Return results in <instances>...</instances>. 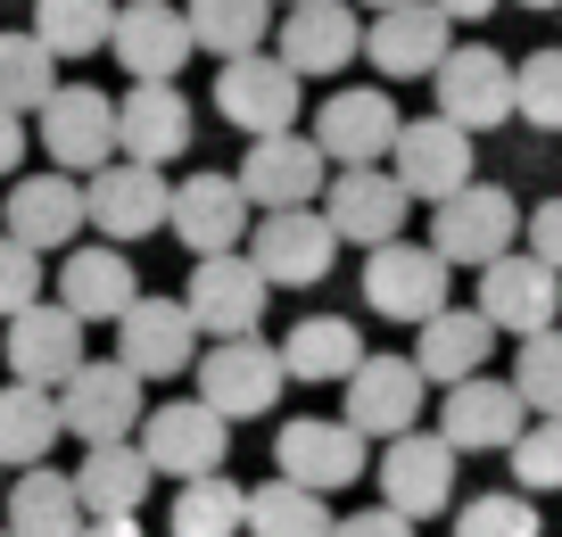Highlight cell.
<instances>
[{
    "mask_svg": "<svg viewBox=\"0 0 562 537\" xmlns=\"http://www.w3.org/2000/svg\"><path fill=\"white\" fill-rule=\"evenodd\" d=\"M339 257V232L323 208H290V215H257V240H248V265H257L273 290H306L323 281Z\"/></svg>",
    "mask_w": 562,
    "mask_h": 537,
    "instance_id": "obj_18",
    "label": "cell"
},
{
    "mask_svg": "<svg viewBox=\"0 0 562 537\" xmlns=\"http://www.w3.org/2000/svg\"><path fill=\"white\" fill-rule=\"evenodd\" d=\"M215 108H224V124H240L248 141H281V133H299L306 83L281 67L273 51H257V58H232V67L215 75Z\"/></svg>",
    "mask_w": 562,
    "mask_h": 537,
    "instance_id": "obj_6",
    "label": "cell"
},
{
    "mask_svg": "<svg viewBox=\"0 0 562 537\" xmlns=\"http://www.w3.org/2000/svg\"><path fill=\"white\" fill-rule=\"evenodd\" d=\"M25 306H42V257L0 232V323H18Z\"/></svg>",
    "mask_w": 562,
    "mask_h": 537,
    "instance_id": "obj_44",
    "label": "cell"
},
{
    "mask_svg": "<svg viewBox=\"0 0 562 537\" xmlns=\"http://www.w3.org/2000/svg\"><path fill=\"white\" fill-rule=\"evenodd\" d=\"M140 455H149V471L158 480H215L232 455V422L215 414L207 398H166L149 405V422H140Z\"/></svg>",
    "mask_w": 562,
    "mask_h": 537,
    "instance_id": "obj_1",
    "label": "cell"
},
{
    "mask_svg": "<svg viewBox=\"0 0 562 537\" xmlns=\"http://www.w3.org/2000/svg\"><path fill=\"white\" fill-rule=\"evenodd\" d=\"M34 149H50V174L91 182L100 166H116V100L91 83H58L50 108L34 116Z\"/></svg>",
    "mask_w": 562,
    "mask_h": 537,
    "instance_id": "obj_2",
    "label": "cell"
},
{
    "mask_svg": "<svg viewBox=\"0 0 562 537\" xmlns=\"http://www.w3.org/2000/svg\"><path fill=\"white\" fill-rule=\"evenodd\" d=\"M389 174L405 182V199L414 208H447L456 191H472V133H456L447 116H414L397 133V149H389Z\"/></svg>",
    "mask_w": 562,
    "mask_h": 537,
    "instance_id": "obj_8",
    "label": "cell"
},
{
    "mask_svg": "<svg viewBox=\"0 0 562 537\" xmlns=\"http://www.w3.org/2000/svg\"><path fill=\"white\" fill-rule=\"evenodd\" d=\"M496 356V323L480 306H447V314H430L422 323V339H414V365H422V381H439V389H463V381H480V365Z\"/></svg>",
    "mask_w": 562,
    "mask_h": 537,
    "instance_id": "obj_30",
    "label": "cell"
},
{
    "mask_svg": "<svg viewBox=\"0 0 562 537\" xmlns=\"http://www.w3.org/2000/svg\"><path fill=\"white\" fill-rule=\"evenodd\" d=\"M323 215H331L339 240H356V248L372 257V248L405 240V215H414V199H405V182H397L389 166H356V174H331Z\"/></svg>",
    "mask_w": 562,
    "mask_h": 537,
    "instance_id": "obj_20",
    "label": "cell"
},
{
    "mask_svg": "<svg viewBox=\"0 0 562 537\" xmlns=\"http://www.w3.org/2000/svg\"><path fill=\"white\" fill-rule=\"evenodd\" d=\"M339 513L331 496H315V488H290V480H265L257 496H248V537H331Z\"/></svg>",
    "mask_w": 562,
    "mask_h": 537,
    "instance_id": "obj_38",
    "label": "cell"
},
{
    "mask_svg": "<svg viewBox=\"0 0 562 537\" xmlns=\"http://www.w3.org/2000/svg\"><path fill=\"white\" fill-rule=\"evenodd\" d=\"M430 91H439V116L456 124V133H496V124L513 116V58L496 51V42H463V51H447V67L430 75Z\"/></svg>",
    "mask_w": 562,
    "mask_h": 537,
    "instance_id": "obj_12",
    "label": "cell"
},
{
    "mask_svg": "<svg viewBox=\"0 0 562 537\" xmlns=\"http://www.w3.org/2000/svg\"><path fill=\"white\" fill-rule=\"evenodd\" d=\"M356 9H372V18H389V9H405V0H356Z\"/></svg>",
    "mask_w": 562,
    "mask_h": 537,
    "instance_id": "obj_50",
    "label": "cell"
},
{
    "mask_svg": "<svg viewBox=\"0 0 562 537\" xmlns=\"http://www.w3.org/2000/svg\"><path fill=\"white\" fill-rule=\"evenodd\" d=\"M529 257H538V265H554V273H562V199L529 208Z\"/></svg>",
    "mask_w": 562,
    "mask_h": 537,
    "instance_id": "obj_45",
    "label": "cell"
},
{
    "mask_svg": "<svg viewBox=\"0 0 562 537\" xmlns=\"http://www.w3.org/2000/svg\"><path fill=\"white\" fill-rule=\"evenodd\" d=\"M166 537H248V488L240 480H191L175 488V513H166Z\"/></svg>",
    "mask_w": 562,
    "mask_h": 537,
    "instance_id": "obj_37",
    "label": "cell"
},
{
    "mask_svg": "<svg viewBox=\"0 0 562 537\" xmlns=\"http://www.w3.org/2000/svg\"><path fill=\"white\" fill-rule=\"evenodd\" d=\"M58 306L75 314V323H124V314L140 306V273L124 265V248H75L67 265H58Z\"/></svg>",
    "mask_w": 562,
    "mask_h": 537,
    "instance_id": "obj_29",
    "label": "cell"
},
{
    "mask_svg": "<svg viewBox=\"0 0 562 537\" xmlns=\"http://www.w3.org/2000/svg\"><path fill=\"white\" fill-rule=\"evenodd\" d=\"M513 389L538 422H562V331H538L513 347Z\"/></svg>",
    "mask_w": 562,
    "mask_h": 537,
    "instance_id": "obj_40",
    "label": "cell"
},
{
    "mask_svg": "<svg viewBox=\"0 0 562 537\" xmlns=\"http://www.w3.org/2000/svg\"><path fill=\"white\" fill-rule=\"evenodd\" d=\"M58 422H67L83 447H124V438L149 422V405H140V381L116 356H91V365L58 389Z\"/></svg>",
    "mask_w": 562,
    "mask_h": 537,
    "instance_id": "obj_9",
    "label": "cell"
},
{
    "mask_svg": "<svg viewBox=\"0 0 562 537\" xmlns=\"http://www.w3.org/2000/svg\"><path fill=\"white\" fill-rule=\"evenodd\" d=\"M273 34H281V51H273V58L299 75V83H306V75H339L356 51H364L356 0H299V9L273 25Z\"/></svg>",
    "mask_w": 562,
    "mask_h": 537,
    "instance_id": "obj_25",
    "label": "cell"
},
{
    "mask_svg": "<svg viewBox=\"0 0 562 537\" xmlns=\"http://www.w3.org/2000/svg\"><path fill=\"white\" fill-rule=\"evenodd\" d=\"M191 356H207V347H199V323L182 298H140L116 323V365L133 381H175V372H191Z\"/></svg>",
    "mask_w": 562,
    "mask_h": 537,
    "instance_id": "obj_19",
    "label": "cell"
},
{
    "mask_svg": "<svg viewBox=\"0 0 562 537\" xmlns=\"http://www.w3.org/2000/svg\"><path fill=\"white\" fill-rule=\"evenodd\" d=\"M58 430H67V422H58V398H50V389H25V381L0 389V471H9V463L34 471L42 455L58 447Z\"/></svg>",
    "mask_w": 562,
    "mask_h": 537,
    "instance_id": "obj_35",
    "label": "cell"
},
{
    "mask_svg": "<svg viewBox=\"0 0 562 537\" xmlns=\"http://www.w3.org/2000/svg\"><path fill=\"white\" fill-rule=\"evenodd\" d=\"M397 133H405V116H397V100H389L381 83H348V91H331V100H323V116H315V149L331 157L339 174L381 166V157L397 149Z\"/></svg>",
    "mask_w": 562,
    "mask_h": 537,
    "instance_id": "obj_13",
    "label": "cell"
},
{
    "mask_svg": "<svg viewBox=\"0 0 562 537\" xmlns=\"http://www.w3.org/2000/svg\"><path fill=\"white\" fill-rule=\"evenodd\" d=\"M529 405H521V389L513 381H463V389H447V405H439V438L456 455H513L521 447V430H529Z\"/></svg>",
    "mask_w": 562,
    "mask_h": 537,
    "instance_id": "obj_22",
    "label": "cell"
},
{
    "mask_svg": "<svg viewBox=\"0 0 562 537\" xmlns=\"http://www.w3.org/2000/svg\"><path fill=\"white\" fill-rule=\"evenodd\" d=\"M58 91V58L34 34H0V108L9 116H42Z\"/></svg>",
    "mask_w": 562,
    "mask_h": 537,
    "instance_id": "obj_39",
    "label": "cell"
},
{
    "mask_svg": "<svg viewBox=\"0 0 562 537\" xmlns=\"http://www.w3.org/2000/svg\"><path fill=\"white\" fill-rule=\"evenodd\" d=\"M447 273H456V265H447L430 240H389V248L364 257V306L422 331L430 314H447V290H456Z\"/></svg>",
    "mask_w": 562,
    "mask_h": 537,
    "instance_id": "obj_3",
    "label": "cell"
},
{
    "mask_svg": "<svg viewBox=\"0 0 562 537\" xmlns=\"http://www.w3.org/2000/svg\"><path fill=\"white\" fill-rule=\"evenodd\" d=\"M480 314L513 339H538V331H562V273L538 257H496L480 273Z\"/></svg>",
    "mask_w": 562,
    "mask_h": 537,
    "instance_id": "obj_23",
    "label": "cell"
},
{
    "mask_svg": "<svg viewBox=\"0 0 562 537\" xmlns=\"http://www.w3.org/2000/svg\"><path fill=\"white\" fill-rule=\"evenodd\" d=\"M108 51L124 58V75L133 83H175L182 67H191V18L182 9H166V0H133V9H116V42Z\"/></svg>",
    "mask_w": 562,
    "mask_h": 537,
    "instance_id": "obj_27",
    "label": "cell"
},
{
    "mask_svg": "<svg viewBox=\"0 0 562 537\" xmlns=\"http://www.w3.org/2000/svg\"><path fill=\"white\" fill-rule=\"evenodd\" d=\"M521 9H562V0H521Z\"/></svg>",
    "mask_w": 562,
    "mask_h": 537,
    "instance_id": "obj_51",
    "label": "cell"
},
{
    "mask_svg": "<svg viewBox=\"0 0 562 537\" xmlns=\"http://www.w3.org/2000/svg\"><path fill=\"white\" fill-rule=\"evenodd\" d=\"M372 488H381V504L397 521H430L456 504V447H447L439 430H405L381 447V463H372Z\"/></svg>",
    "mask_w": 562,
    "mask_h": 537,
    "instance_id": "obj_5",
    "label": "cell"
},
{
    "mask_svg": "<svg viewBox=\"0 0 562 537\" xmlns=\"http://www.w3.org/2000/svg\"><path fill=\"white\" fill-rule=\"evenodd\" d=\"M513 480H521V496H546V488H562V422H529L521 447L505 455Z\"/></svg>",
    "mask_w": 562,
    "mask_h": 537,
    "instance_id": "obj_43",
    "label": "cell"
},
{
    "mask_svg": "<svg viewBox=\"0 0 562 537\" xmlns=\"http://www.w3.org/2000/svg\"><path fill=\"white\" fill-rule=\"evenodd\" d=\"M83 537H149V529H140V521H91Z\"/></svg>",
    "mask_w": 562,
    "mask_h": 537,
    "instance_id": "obj_48",
    "label": "cell"
},
{
    "mask_svg": "<svg viewBox=\"0 0 562 537\" xmlns=\"http://www.w3.org/2000/svg\"><path fill=\"white\" fill-rule=\"evenodd\" d=\"M0 537H9V529H0Z\"/></svg>",
    "mask_w": 562,
    "mask_h": 537,
    "instance_id": "obj_54",
    "label": "cell"
},
{
    "mask_svg": "<svg viewBox=\"0 0 562 537\" xmlns=\"http://www.w3.org/2000/svg\"><path fill=\"white\" fill-rule=\"evenodd\" d=\"M83 215L108 232V248H133V240H149V232L175 215V182H166L158 166L116 157V166H100V174L83 182Z\"/></svg>",
    "mask_w": 562,
    "mask_h": 537,
    "instance_id": "obj_10",
    "label": "cell"
},
{
    "mask_svg": "<svg viewBox=\"0 0 562 537\" xmlns=\"http://www.w3.org/2000/svg\"><path fill=\"white\" fill-rule=\"evenodd\" d=\"M513 116H529L538 133H562V51H529L513 67Z\"/></svg>",
    "mask_w": 562,
    "mask_h": 537,
    "instance_id": "obj_41",
    "label": "cell"
},
{
    "mask_svg": "<svg viewBox=\"0 0 562 537\" xmlns=\"http://www.w3.org/2000/svg\"><path fill=\"white\" fill-rule=\"evenodd\" d=\"M149 455H140V438H124V447H83V463H75V496H83V521H133L140 504H149Z\"/></svg>",
    "mask_w": 562,
    "mask_h": 537,
    "instance_id": "obj_31",
    "label": "cell"
},
{
    "mask_svg": "<svg viewBox=\"0 0 562 537\" xmlns=\"http://www.w3.org/2000/svg\"><path fill=\"white\" fill-rule=\"evenodd\" d=\"M25 34L50 58H91L116 42V0H34V25Z\"/></svg>",
    "mask_w": 562,
    "mask_h": 537,
    "instance_id": "obj_36",
    "label": "cell"
},
{
    "mask_svg": "<svg viewBox=\"0 0 562 537\" xmlns=\"http://www.w3.org/2000/svg\"><path fill=\"white\" fill-rule=\"evenodd\" d=\"M439 9H447V18H488L496 0H439Z\"/></svg>",
    "mask_w": 562,
    "mask_h": 537,
    "instance_id": "obj_49",
    "label": "cell"
},
{
    "mask_svg": "<svg viewBox=\"0 0 562 537\" xmlns=\"http://www.w3.org/2000/svg\"><path fill=\"white\" fill-rule=\"evenodd\" d=\"M83 496H75V471L34 463L25 480H9V537H83Z\"/></svg>",
    "mask_w": 562,
    "mask_h": 537,
    "instance_id": "obj_33",
    "label": "cell"
},
{
    "mask_svg": "<svg viewBox=\"0 0 562 537\" xmlns=\"http://www.w3.org/2000/svg\"><path fill=\"white\" fill-rule=\"evenodd\" d=\"M447 51H456V18H447L439 0H405L389 18L364 25V58L389 75V83H414V75H439Z\"/></svg>",
    "mask_w": 562,
    "mask_h": 537,
    "instance_id": "obj_21",
    "label": "cell"
},
{
    "mask_svg": "<svg viewBox=\"0 0 562 537\" xmlns=\"http://www.w3.org/2000/svg\"><path fill=\"white\" fill-rule=\"evenodd\" d=\"M0 488H9V480H0Z\"/></svg>",
    "mask_w": 562,
    "mask_h": 537,
    "instance_id": "obj_53",
    "label": "cell"
},
{
    "mask_svg": "<svg viewBox=\"0 0 562 537\" xmlns=\"http://www.w3.org/2000/svg\"><path fill=\"white\" fill-rule=\"evenodd\" d=\"M9 240L18 248H34V257H50V248H67L75 232L91 224L83 215V182H75V174H25L18 191H9Z\"/></svg>",
    "mask_w": 562,
    "mask_h": 537,
    "instance_id": "obj_28",
    "label": "cell"
},
{
    "mask_svg": "<svg viewBox=\"0 0 562 537\" xmlns=\"http://www.w3.org/2000/svg\"><path fill=\"white\" fill-rule=\"evenodd\" d=\"M182 149H191V100H182L175 83H133L116 100V157L166 174Z\"/></svg>",
    "mask_w": 562,
    "mask_h": 537,
    "instance_id": "obj_26",
    "label": "cell"
},
{
    "mask_svg": "<svg viewBox=\"0 0 562 537\" xmlns=\"http://www.w3.org/2000/svg\"><path fill=\"white\" fill-rule=\"evenodd\" d=\"M513 240H521V208H513V191H496V182H472V191H456L430 215V248H439L447 265H480V273H488L496 257H513Z\"/></svg>",
    "mask_w": 562,
    "mask_h": 537,
    "instance_id": "obj_11",
    "label": "cell"
},
{
    "mask_svg": "<svg viewBox=\"0 0 562 537\" xmlns=\"http://www.w3.org/2000/svg\"><path fill=\"white\" fill-rule=\"evenodd\" d=\"M281 9H299V0H281Z\"/></svg>",
    "mask_w": 562,
    "mask_h": 537,
    "instance_id": "obj_52",
    "label": "cell"
},
{
    "mask_svg": "<svg viewBox=\"0 0 562 537\" xmlns=\"http://www.w3.org/2000/svg\"><path fill=\"white\" fill-rule=\"evenodd\" d=\"M281 389H290V365H281V347H265V339H215L207 356H199V398L224 422L273 414Z\"/></svg>",
    "mask_w": 562,
    "mask_h": 537,
    "instance_id": "obj_7",
    "label": "cell"
},
{
    "mask_svg": "<svg viewBox=\"0 0 562 537\" xmlns=\"http://www.w3.org/2000/svg\"><path fill=\"white\" fill-rule=\"evenodd\" d=\"M25 149H34L25 116H9V108H0V174H18V166H25Z\"/></svg>",
    "mask_w": 562,
    "mask_h": 537,
    "instance_id": "obj_47",
    "label": "cell"
},
{
    "mask_svg": "<svg viewBox=\"0 0 562 537\" xmlns=\"http://www.w3.org/2000/svg\"><path fill=\"white\" fill-rule=\"evenodd\" d=\"M323 166L331 157L315 149V133H281V141H248V157H240V199L248 208H265V215H290V208H315L323 199Z\"/></svg>",
    "mask_w": 562,
    "mask_h": 537,
    "instance_id": "obj_15",
    "label": "cell"
},
{
    "mask_svg": "<svg viewBox=\"0 0 562 537\" xmlns=\"http://www.w3.org/2000/svg\"><path fill=\"white\" fill-rule=\"evenodd\" d=\"M331 537H414V521H397L389 504H364V513H339Z\"/></svg>",
    "mask_w": 562,
    "mask_h": 537,
    "instance_id": "obj_46",
    "label": "cell"
},
{
    "mask_svg": "<svg viewBox=\"0 0 562 537\" xmlns=\"http://www.w3.org/2000/svg\"><path fill=\"white\" fill-rule=\"evenodd\" d=\"M456 537H546V521L521 488H488V496H472L456 513Z\"/></svg>",
    "mask_w": 562,
    "mask_h": 537,
    "instance_id": "obj_42",
    "label": "cell"
},
{
    "mask_svg": "<svg viewBox=\"0 0 562 537\" xmlns=\"http://www.w3.org/2000/svg\"><path fill=\"white\" fill-rule=\"evenodd\" d=\"M273 463L290 488H315V496H339V488H356L372 471V438L348 430V422H323V414H299V422H281L273 438Z\"/></svg>",
    "mask_w": 562,
    "mask_h": 537,
    "instance_id": "obj_4",
    "label": "cell"
},
{
    "mask_svg": "<svg viewBox=\"0 0 562 537\" xmlns=\"http://www.w3.org/2000/svg\"><path fill=\"white\" fill-rule=\"evenodd\" d=\"M182 18H191V42L207 58H257L265 51V34H273V0H191V9H182Z\"/></svg>",
    "mask_w": 562,
    "mask_h": 537,
    "instance_id": "obj_34",
    "label": "cell"
},
{
    "mask_svg": "<svg viewBox=\"0 0 562 537\" xmlns=\"http://www.w3.org/2000/svg\"><path fill=\"white\" fill-rule=\"evenodd\" d=\"M0 356H9V381H25V389H67L75 372L91 365L83 356V323H75L67 306H58V298H42V306H25L18 323H9V347H0Z\"/></svg>",
    "mask_w": 562,
    "mask_h": 537,
    "instance_id": "obj_16",
    "label": "cell"
},
{
    "mask_svg": "<svg viewBox=\"0 0 562 537\" xmlns=\"http://www.w3.org/2000/svg\"><path fill=\"white\" fill-rule=\"evenodd\" d=\"M265 298H273V281H265L257 265H248V248H240V257L191 265V290H182V306H191L199 339H257Z\"/></svg>",
    "mask_w": 562,
    "mask_h": 537,
    "instance_id": "obj_14",
    "label": "cell"
},
{
    "mask_svg": "<svg viewBox=\"0 0 562 537\" xmlns=\"http://www.w3.org/2000/svg\"><path fill=\"white\" fill-rule=\"evenodd\" d=\"M248 199H240V182H232V174H182L175 182V215H166V224H175V240L191 248L199 265L207 257H240V240H248Z\"/></svg>",
    "mask_w": 562,
    "mask_h": 537,
    "instance_id": "obj_17",
    "label": "cell"
},
{
    "mask_svg": "<svg viewBox=\"0 0 562 537\" xmlns=\"http://www.w3.org/2000/svg\"><path fill=\"white\" fill-rule=\"evenodd\" d=\"M281 365H290V381H356L364 339H356L348 314H299L290 339H281Z\"/></svg>",
    "mask_w": 562,
    "mask_h": 537,
    "instance_id": "obj_32",
    "label": "cell"
},
{
    "mask_svg": "<svg viewBox=\"0 0 562 537\" xmlns=\"http://www.w3.org/2000/svg\"><path fill=\"white\" fill-rule=\"evenodd\" d=\"M422 365L414 356H364V372H356L348 381V405H339V422H348V430H364V438H405L422 422Z\"/></svg>",
    "mask_w": 562,
    "mask_h": 537,
    "instance_id": "obj_24",
    "label": "cell"
}]
</instances>
